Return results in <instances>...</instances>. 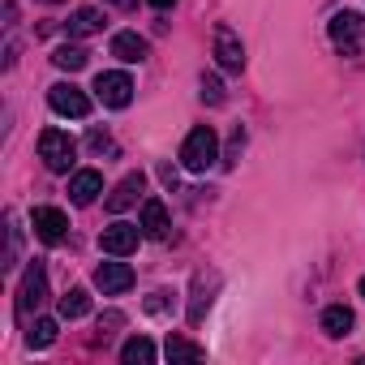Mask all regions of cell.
<instances>
[{"label":"cell","instance_id":"obj_8","mask_svg":"<svg viewBox=\"0 0 365 365\" xmlns=\"http://www.w3.org/2000/svg\"><path fill=\"white\" fill-rule=\"evenodd\" d=\"M95 95H99L103 108H129V99H133V78L120 73V69H108V73L95 78Z\"/></svg>","mask_w":365,"mask_h":365},{"label":"cell","instance_id":"obj_12","mask_svg":"<svg viewBox=\"0 0 365 365\" xmlns=\"http://www.w3.org/2000/svg\"><path fill=\"white\" fill-rule=\"evenodd\" d=\"M99 194H103V176H99L95 168L73 172V180H69V198H73V207H91Z\"/></svg>","mask_w":365,"mask_h":365},{"label":"cell","instance_id":"obj_7","mask_svg":"<svg viewBox=\"0 0 365 365\" xmlns=\"http://www.w3.org/2000/svg\"><path fill=\"white\" fill-rule=\"evenodd\" d=\"M215 65H220L224 73H241V69H245V43L237 39V31H232L228 22L215 26Z\"/></svg>","mask_w":365,"mask_h":365},{"label":"cell","instance_id":"obj_3","mask_svg":"<svg viewBox=\"0 0 365 365\" xmlns=\"http://www.w3.org/2000/svg\"><path fill=\"white\" fill-rule=\"evenodd\" d=\"M48 103H52L56 116H73V120H86V116H91V95H86L82 86H73V82L48 86Z\"/></svg>","mask_w":365,"mask_h":365},{"label":"cell","instance_id":"obj_4","mask_svg":"<svg viewBox=\"0 0 365 365\" xmlns=\"http://www.w3.org/2000/svg\"><path fill=\"white\" fill-rule=\"evenodd\" d=\"M146 232H142V224H125V220H116V224H108L103 228V237H99V250L108 254V258H129L133 250H138V241H142Z\"/></svg>","mask_w":365,"mask_h":365},{"label":"cell","instance_id":"obj_27","mask_svg":"<svg viewBox=\"0 0 365 365\" xmlns=\"http://www.w3.org/2000/svg\"><path fill=\"white\" fill-rule=\"evenodd\" d=\"M356 292H361V297H365V275H361V284H356Z\"/></svg>","mask_w":365,"mask_h":365},{"label":"cell","instance_id":"obj_16","mask_svg":"<svg viewBox=\"0 0 365 365\" xmlns=\"http://www.w3.org/2000/svg\"><path fill=\"white\" fill-rule=\"evenodd\" d=\"M163 356H168V361H202V356H207V348H202V344H194V339H185V335H168Z\"/></svg>","mask_w":365,"mask_h":365},{"label":"cell","instance_id":"obj_28","mask_svg":"<svg viewBox=\"0 0 365 365\" xmlns=\"http://www.w3.org/2000/svg\"><path fill=\"white\" fill-rule=\"evenodd\" d=\"M43 5H61V0H43Z\"/></svg>","mask_w":365,"mask_h":365},{"label":"cell","instance_id":"obj_18","mask_svg":"<svg viewBox=\"0 0 365 365\" xmlns=\"http://www.w3.org/2000/svg\"><path fill=\"white\" fill-rule=\"evenodd\" d=\"M86 61H91V52H86L82 43H61V48L52 52V65H56V69H65V73L86 69Z\"/></svg>","mask_w":365,"mask_h":365},{"label":"cell","instance_id":"obj_1","mask_svg":"<svg viewBox=\"0 0 365 365\" xmlns=\"http://www.w3.org/2000/svg\"><path fill=\"white\" fill-rule=\"evenodd\" d=\"M215 159H220V138H215V129H211V125L190 129V138L180 142V163H185L190 172H207V168H215Z\"/></svg>","mask_w":365,"mask_h":365},{"label":"cell","instance_id":"obj_17","mask_svg":"<svg viewBox=\"0 0 365 365\" xmlns=\"http://www.w3.org/2000/svg\"><path fill=\"white\" fill-rule=\"evenodd\" d=\"M65 31H69L73 39H82V35H99V31H103V14H99V9H78V14H69Z\"/></svg>","mask_w":365,"mask_h":365},{"label":"cell","instance_id":"obj_26","mask_svg":"<svg viewBox=\"0 0 365 365\" xmlns=\"http://www.w3.org/2000/svg\"><path fill=\"white\" fill-rule=\"evenodd\" d=\"M108 5H116V9H133L138 0H108Z\"/></svg>","mask_w":365,"mask_h":365},{"label":"cell","instance_id":"obj_15","mask_svg":"<svg viewBox=\"0 0 365 365\" xmlns=\"http://www.w3.org/2000/svg\"><path fill=\"white\" fill-rule=\"evenodd\" d=\"M352 322H356V314H352L348 305H327V309H322V331H327L331 339L348 335V331H352Z\"/></svg>","mask_w":365,"mask_h":365},{"label":"cell","instance_id":"obj_25","mask_svg":"<svg viewBox=\"0 0 365 365\" xmlns=\"http://www.w3.org/2000/svg\"><path fill=\"white\" fill-rule=\"evenodd\" d=\"M146 5H155V9H172L176 0H146Z\"/></svg>","mask_w":365,"mask_h":365},{"label":"cell","instance_id":"obj_14","mask_svg":"<svg viewBox=\"0 0 365 365\" xmlns=\"http://www.w3.org/2000/svg\"><path fill=\"white\" fill-rule=\"evenodd\" d=\"M168 228H172V224H168V207H163L159 198H146V202H142V232H146L150 241H163Z\"/></svg>","mask_w":365,"mask_h":365},{"label":"cell","instance_id":"obj_23","mask_svg":"<svg viewBox=\"0 0 365 365\" xmlns=\"http://www.w3.org/2000/svg\"><path fill=\"white\" fill-rule=\"evenodd\" d=\"M202 103H211V108H220V103H224V82H220L215 73H207V78H202Z\"/></svg>","mask_w":365,"mask_h":365},{"label":"cell","instance_id":"obj_5","mask_svg":"<svg viewBox=\"0 0 365 365\" xmlns=\"http://www.w3.org/2000/svg\"><path fill=\"white\" fill-rule=\"evenodd\" d=\"M361 31H365V18H361V14H348V9L327 22V35H331L335 52H344V56H352V52L361 48Z\"/></svg>","mask_w":365,"mask_h":365},{"label":"cell","instance_id":"obj_6","mask_svg":"<svg viewBox=\"0 0 365 365\" xmlns=\"http://www.w3.org/2000/svg\"><path fill=\"white\" fill-rule=\"evenodd\" d=\"M43 301H48V271H43V262H31L22 275V288H18V314L31 318Z\"/></svg>","mask_w":365,"mask_h":365},{"label":"cell","instance_id":"obj_9","mask_svg":"<svg viewBox=\"0 0 365 365\" xmlns=\"http://www.w3.org/2000/svg\"><path fill=\"white\" fill-rule=\"evenodd\" d=\"M31 228H35V237H39L43 245H61V241L69 237V215H65L61 207H35Z\"/></svg>","mask_w":365,"mask_h":365},{"label":"cell","instance_id":"obj_22","mask_svg":"<svg viewBox=\"0 0 365 365\" xmlns=\"http://www.w3.org/2000/svg\"><path fill=\"white\" fill-rule=\"evenodd\" d=\"M172 305H176V292H168V288H155V292L142 301L146 314H172Z\"/></svg>","mask_w":365,"mask_h":365},{"label":"cell","instance_id":"obj_21","mask_svg":"<svg viewBox=\"0 0 365 365\" xmlns=\"http://www.w3.org/2000/svg\"><path fill=\"white\" fill-rule=\"evenodd\" d=\"M56 331H61L56 318H35V327L26 331V344H31V348H52V344H56Z\"/></svg>","mask_w":365,"mask_h":365},{"label":"cell","instance_id":"obj_19","mask_svg":"<svg viewBox=\"0 0 365 365\" xmlns=\"http://www.w3.org/2000/svg\"><path fill=\"white\" fill-rule=\"evenodd\" d=\"M120 361H125V365H150V361H155V344H150L146 335H133V339H125Z\"/></svg>","mask_w":365,"mask_h":365},{"label":"cell","instance_id":"obj_20","mask_svg":"<svg viewBox=\"0 0 365 365\" xmlns=\"http://www.w3.org/2000/svg\"><path fill=\"white\" fill-rule=\"evenodd\" d=\"M86 314H91V292H86V288H69V292L61 297V318L73 322V318H86Z\"/></svg>","mask_w":365,"mask_h":365},{"label":"cell","instance_id":"obj_13","mask_svg":"<svg viewBox=\"0 0 365 365\" xmlns=\"http://www.w3.org/2000/svg\"><path fill=\"white\" fill-rule=\"evenodd\" d=\"M146 39L138 35V31H120V35H112V56L116 61H125V65H142L146 61Z\"/></svg>","mask_w":365,"mask_h":365},{"label":"cell","instance_id":"obj_2","mask_svg":"<svg viewBox=\"0 0 365 365\" xmlns=\"http://www.w3.org/2000/svg\"><path fill=\"white\" fill-rule=\"evenodd\" d=\"M39 159L48 163V172H69L78 159V142L65 129H43L39 133Z\"/></svg>","mask_w":365,"mask_h":365},{"label":"cell","instance_id":"obj_10","mask_svg":"<svg viewBox=\"0 0 365 365\" xmlns=\"http://www.w3.org/2000/svg\"><path fill=\"white\" fill-rule=\"evenodd\" d=\"M95 288H99L103 297L129 292V288H133V267H129V262H99V267H95Z\"/></svg>","mask_w":365,"mask_h":365},{"label":"cell","instance_id":"obj_24","mask_svg":"<svg viewBox=\"0 0 365 365\" xmlns=\"http://www.w3.org/2000/svg\"><path fill=\"white\" fill-rule=\"evenodd\" d=\"M91 146H95V150H108V146H112V142H108V138H103V133H99V129H95V133H91Z\"/></svg>","mask_w":365,"mask_h":365},{"label":"cell","instance_id":"obj_11","mask_svg":"<svg viewBox=\"0 0 365 365\" xmlns=\"http://www.w3.org/2000/svg\"><path fill=\"white\" fill-rule=\"evenodd\" d=\"M142 190H146V176H142V172H129V176H120V180H116V190L108 194V211H112V215L129 211V207L142 198Z\"/></svg>","mask_w":365,"mask_h":365}]
</instances>
